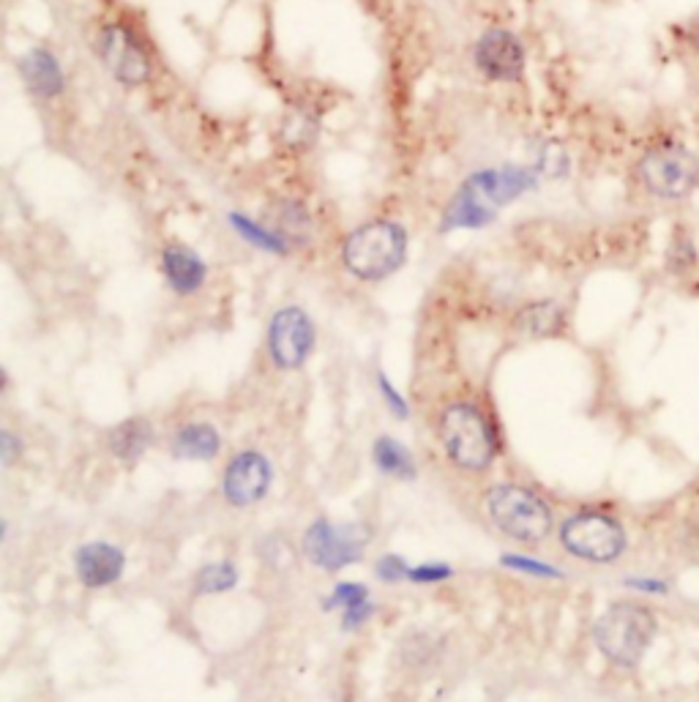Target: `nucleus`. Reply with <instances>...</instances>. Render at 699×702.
Wrapping results in <instances>:
<instances>
[{
	"label": "nucleus",
	"instance_id": "nucleus-1",
	"mask_svg": "<svg viewBox=\"0 0 699 702\" xmlns=\"http://www.w3.org/2000/svg\"><path fill=\"white\" fill-rule=\"evenodd\" d=\"M538 169L522 164L476 169L465 178L457 195L446 206L440 219V233L454 230H484L498 219L500 208L511 206L538 186Z\"/></svg>",
	"mask_w": 699,
	"mask_h": 702
},
{
	"label": "nucleus",
	"instance_id": "nucleus-2",
	"mask_svg": "<svg viewBox=\"0 0 699 702\" xmlns=\"http://www.w3.org/2000/svg\"><path fill=\"white\" fill-rule=\"evenodd\" d=\"M634 178L642 195L656 202H689L699 195V154L680 140H658L634 162Z\"/></svg>",
	"mask_w": 699,
	"mask_h": 702
},
{
	"label": "nucleus",
	"instance_id": "nucleus-3",
	"mask_svg": "<svg viewBox=\"0 0 699 702\" xmlns=\"http://www.w3.org/2000/svg\"><path fill=\"white\" fill-rule=\"evenodd\" d=\"M656 634V610L645 602H634V599L610 604L593 626L596 648L607 661L623 670H634L642 665Z\"/></svg>",
	"mask_w": 699,
	"mask_h": 702
},
{
	"label": "nucleus",
	"instance_id": "nucleus-4",
	"mask_svg": "<svg viewBox=\"0 0 699 702\" xmlns=\"http://www.w3.org/2000/svg\"><path fill=\"white\" fill-rule=\"evenodd\" d=\"M411 235L394 219H374L345 238L342 265L358 282H383L405 265Z\"/></svg>",
	"mask_w": 699,
	"mask_h": 702
},
{
	"label": "nucleus",
	"instance_id": "nucleus-5",
	"mask_svg": "<svg viewBox=\"0 0 699 702\" xmlns=\"http://www.w3.org/2000/svg\"><path fill=\"white\" fill-rule=\"evenodd\" d=\"M440 440L454 465L484 470L498 454V438L490 418L470 402H454L440 416Z\"/></svg>",
	"mask_w": 699,
	"mask_h": 702
},
{
	"label": "nucleus",
	"instance_id": "nucleus-6",
	"mask_svg": "<svg viewBox=\"0 0 699 702\" xmlns=\"http://www.w3.org/2000/svg\"><path fill=\"white\" fill-rule=\"evenodd\" d=\"M492 523L503 530L505 536L525 545L544 541L553 530V508L547 506L542 495H536L527 486L500 484L494 486L487 497Z\"/></svg>",
	"mask_w": 699,
	"mask_h": 702
},
{
	"label": "nucleus",
	"instance_id": "nucleus-7",
	"mask_svg": "<svg viewBox=\"0 0 699 702\" xmlns=\"http://www.w3.org/2000/svg\"><path fill=\"white\" fill-rule=\"evenodd\" d=\"M560 541L574 558L596 566H610L623 558L629 547V534L615 514L585 512L571 514L560 528Z\"/></svg>",
	"mask_w": 699,
	"mask_h": 702
},
{
	"label": "nucleus",
	"instance_id": "nucleus-8",
	"mask_svg": "<svg viewBox=\"0 0 699 702\" xmlns=\"http://www.w3.org/2000/svg\"><path fill=\"white\" fill-rule=\"evenodd\" d=\"M369 545V534L363 525H342L331 519H317L304 536V552L315 566L326 571H339L345 566L358 563Z\"/></svg>",
	"mask_w": 699,
	"mask_h": 702
},
{
	"label": "nucleus",
	"instance_id": "nucleus-9",
	"mask_svg": "<svg viewBox=\"0 0 699 702\" xmlns=\"http://www.w3.org/2000/svg\"><path fill=\"white\" fill-rule=\"evenodd\" d=\"M99 55L105 69L127 88H138L145 85L153 75L151 58H148L145 47L138 39L132 28L121 25V22H110L101 28L99 33Z\"/></svg>",
	"mask_w": 699,
	"mask_h": 702
},
{
	"label": "nucleus",
	"instance_id": "nucleus-10",
	"mask_svg": "<svg viewBox=\"0 0 699 702\" xmlns=\"http://www.w3.org/2000/svg\"><path fill=\"white\" fill-rule=\"evenodd\" d=\"M317 331L301 307H282L269 322V353L280 370H301L315 350Z\"/></svg>",
	"mask_w": 699,
	"mask_h": 702
},
{
	"label": "nucleus",
	"instance_id": "nucleus-11",
	"mask_svg": "<svg viewBox=\"0 0 699 702\" xmlns=\"http://www.w3.org/2000/svg\"><path fill=\"white\" fill-rule=\"evenodd\" d=\"M473 64L492 83H520L525 75L527 53L520 36L505 28L481 33L473 47Z\"/></svg>",
	"mask_w": 699,
	"mask_h": 702
},
{
	"label": "nucleus",
	"instance_id": "nucleus-12",
	"mask_svg": "<svg viewBox=\"0 0 699 702\" xmlns=\"http://www.w3.org/2000/svg\"><path fill=\"white\" fill-rule=\"evenodd\" d=\"M271 479H274L271 462L258 451H243V454L232 457L225 470V497L238 508L252 506V503L263 501Z\"/></svg>",
	"mask_w": 699,
	"mask_h": 702
},
{
	"label": "nucleus",
	"instance_id": "nucleus-13",
	"mask_svg": "<svg viewBox=\"0 0 699 702\" xmlns=\"http://www.w3.org/2000/svg\"><path fill=\"white\" fill-rule=\"evenodd\" d=\"M159 268H162L164 282H167V287L175 296H195V293H200L208 282L206 260H203L195 249L178 241L167 243V246L162 249V263H159Z\"/></svg>",
	"mask_w": 699,
	"mask_h": 702
},
{
	"label": "nucleus",
	"instance_id": "nucleus-14",
	"mask_svg": "<svg viewBox=\"0 0 699 702\" xmlns=\"http://www.w3.org/2000/svg\"><path fill=\"white\" fill-rule=\"evenodd\" d=\"M74 569H77L83 585L105 588L121 580L123 569H127V555H123V549L107 545V541H90V545L77 549Z\"/></svg>",
	"mask_w": 699,
	"mask_h": 702
},
{
	"label": "nucleus",
	"instance_id": "nucleus-15",
	"mask_svg": "<svg viewBox=\"0 0 699 702\" xmlns=\"http://www.w3.org/2000/svg\"><path fill=\"white\" fill-rule=\"evenodd\" d=\"M20 75L25 79L28 90L39 99L50 101L58 99L66 90V75L61 61L55 58L53 50L47 47H31L20 58Z\"/></svg>",
	"mask_w": 699,
	"mask_h": 702
},
{
	"label": "nucleus",
	"instance_id": "nucleus-16",
	"mask_svg": "<svg viewBox=\"0 0 699 702\" xmlns=\"http://www.w3.org/2000/svg\"><path fill=\"white\" fill-rule=\"evenodd\" d=\"M516 331L525 333L531 339H553L560 337L568 326L566 309L560 307L553 298H542V301H533L527 307L520 309L514 320Z\"/></svg>",
	"mask_w": 699,
	"mask_h": 702
},
{
	"label": "nucleus",
	"instance_id": "nucleus-17",
	"mask_svg": "<svg viewBox=\"0 0 699 702\" xmlns=\"http://www.w3.org/2000/svg\"><path fill=\"white\" fill-rule=\"evenodd\" d=\"M664 265L678 279L695 276L699 271V243L689 224L678 222L673 228V233L667 238V249H664Z\"/></svg>",
	"mask_w": 699,
	"mask_h": 702
},
{
	"label": "nucleus",
	"instance_id": "nucleus-18",
	"mask_svg": "<svg viewBox=\"0 0 699 702\" xmlns=\"http://www.w3.org/2000/svg\"><path fill=\"white\" fill-rule=\"evenodd\" d=\"M221 449V438L210 424H189L173 440V454L178 460H214Z\"/></svg>",
	"mask_w": 699,
	"mask_h": 702
},
{
	"label": "nucleus",
	"instance_id": "nucleus-19",
	"mask_svg": "<svg viewBox=\"0 0 699 702\" xmlns=\"http://www.w3.org/2000/svg\"><path fill=\"white\" fill-rule=\"evenodd\" d=\"M153 443V427L145 418H129L110 432V451L123 462H138Z\"/></svg>",
	"mask_w": 699,
	"mask_h": 702
},
{
	"label": "nucleus",
	"instance_id": "nucleus-20",
	"mask_svg": "<svg viewBox=\"0 0 699 702\" xmlns=\"http://www.w3.org/2000/svg\"><path fill=\"white\" fill-rule=\"evenodd\" d=\"M227 222H230L232 233L241 238V241H247L249 246L260 249V252L276 254V257H282V254L290 252V243L284 241L274 228H265V224H260L258 219L247 217V213L232 211L230 217H227Z\"/></svg>",
	"mask_w": 699,
	"mask_h": 702
},
{
	"label": "nucleus",
	"instance_id": "nucleus-21",
	"mask_svg": "<svg viewBox=\"0 0 699 702\" xmlns=\"http://www.w3.org/2000/svg\"><path fill=\"white\" fill-rule=\"evenodd\" d=\"M274 230L287 243H309L315 235V222L304 202L282 200L274 213Z\"/></svg>",
	"mask_w": 699,
	"mask_h": 702
},
{
	"label": "nucleus",
	"instance_id": "nucleus-22",
	"mask_svg": "<svg viewBox=\"0 0 699 702\" xmlns=\"http://www.w3.org/2000/svg\"><path fill=\"white\" fill-rule=\"evenodd\" d=\"M374 465L383 470L385 475H396L402 481L416 479V462H413L411 451L394 438H380L372 449Z\"/></svg>",
	"mask_w": 699,
	"mask_h": 702
},
{
	"label": "nucleus",
	"instance_id": "nucleus-23",
	"mask_svg": "<svg viewBox=\"0 0 699 702\" xmlns=\"http://www.w3.org/2000/svg\"><path fill=\"white\" fill-rule=\"evenodd\" d=\"M317 132H320V127H317V118H312L309 112H304V110L290 112V116L282 121L284 143H287L290 149H295V151H309L312 145L317 143Z\"/></svg>",
	"mask_w": 699,
	"mask_h": 702
},
{
	"label": "nucleus",
	"instance_id": "nucleus-24",
	"mask_svg": "<svg viewBox=\"0 0 699 702\" xmlns=\"http://www.w3.org/2000/svg\"><path fill=\"white\" fill-rule=\"evenodd\" d=\"M238 571L236 566L221 560V563H210L197 574V593H225L236 588Z\"/></svg>",
	"mask_w": 699,
	"mask_h": 702
},
{
	"label": "nucleus",
	"instance_id": "nucleus-25",
	"mask_svg": "<svg viewBox=\"0 0 699 702\" xmlns=\"http://www.w3.org/2000/svg\"><path fill=\"white\" fill-rule=\"evenodd\" d=\"M500 563H503L505 569H511V571H522V574H527V577H542V580H560L563 577V571L555 569V566L542 563V560L525 558V555H503V558H500Z\"/></svg>",
	"mask_w": 699,
	"mask_h": 702
},
{
	"label": "nucleus",
	"instance_id": "nucleus-26",
	"mask_svg": "<svg viewBox=\"0 0 699 702\" xmlns=\"http://www.w3.org/2000/svg\"><path fill=\"white\" fill-rule=\"evenodd\" d=\"M363 602H369V591L361 585V582H342V585H337V591L328 596V602L323 604V607L326 610H352Z\"/></svg>",
	"mask_w": 699,
	"mask_h": 702
},
{
	"label": "nucleus",
	"instance_id": "nucleus-27",
	"mask_svg": "<svg viewBox=\"0 0 699 702\" xmlns=\"http://www.w3.org/2000/svg\"><path fill=\"white\" fill-rule=\"evenodd\" d=\"M536 169L538 173L553 175V178H563V175H568V169H571V158H568L566 149H560V145H544Z\"/></svg>",
	"mask_w": 699,
	"mask_h": 702
},
{
	"label": "nucleus",
	"instance_id": "nucleus-28",
	"mask_svg": "<svg viewBox=\"0 0 699 702\" xmlns=\"http://www.w3.org/2000/svg\"><path fill=\"white\" fill-rule=\"evenodd\" d=\"M407 574H411V569H407V563L400 558V555H383V558L378 560V577H380V580L400 582V580H405Z\"/></svg>",
	"mask_w": 699,
	"mask_h": 702
},
{
	"label": "nucleus",
	"instance_id": "nucleus-29",
	"mask_svg": "<svg viewBox=\"0 0 699 702\" xmlns=\"http://www.w3.org/2000/svg\"><path fill=\"white\" fill-rule=\"evenodd\" d=\"M626 588L640 596H667L669 593V582L658 580V577H629Z\"/></svg>",
	"mask_w": 699,
	"mask_h": 702
},
{
	"label": "nucleus",
	"instance_id": "nucleus-30",
	"mask_svg": "<svg viewBox=\"0 0 699 702\" xmlns=\"http://www.w3.org/2000/svg\"><path fill=\"white\" fill-rule=\"evenodd\" d=\"M675 31H678V42H684L686 50H689L695 58H699V11L697 14L686 17L684 22H678Z\"/></svg>",
	"mask_w": 699,
	"mask_h": 702
},
{
	"label": "nucleus",
	"instance_id": "nucleus-31",
	"mask_svg": "<svg viewBox=\"0 0 699 702\" xmlns=\"http://www.w3.org/2000/svg\"><path fill=\"white\" fill-rule=\"evenodd\" d=\"M378 386H380V394L385 396V405L391 407V413H394L396 418H407V402L402 399L400 391L391 386V381L385 377V372H378Z\"/></svg>",
	"mask_w": 699,
	"mask_h": 702
},
{
	"label": "nucleus",
	"instance_id": "nucleus-32",
	"mask_svg": "<svg viewBox=\"0 0 699 702\" xmlns=\"http://www.w3.org/2000/svg\"><path fill=\"white\" fill-rule=\"evenodd\" d=\"M451 574H454L451 566H446V563H426V566H418V569H411L407 580H413V582H440V580H448Z\"/></svg>",
	"mask_w": 699,
	"mask_h": 702
},
{
	"label": "nucleus",
	"instance_id": "nucleus-33",
	"mask_svg": "<svg viewBox=\"0 0 699 702\" xmlns=\"http://www.w3.org/2000/svg\"><path fill=\"white\" fill-rule=\"evenodd\" d=\"M372 613H374V607L369 602L358 604V607H352V610H345V624L342 626L348 628V632H350V628H358Z\"/></svg>",
	"mask_w": 699,
	"mask_h": 702
},
{
	"label": "nucleus",
	"instance_id": "nucleus-34",
	"mask_svg": "<svg viewBox=\"0 0 699 702\" xmlns=\"http://www.w3.org/2000/svg\"><path fill=\"white\" fill-rule=\"evenodd\" d=\"M20 451H22V446H20V440L14 438V435L11 432L0 435V460H3V465H11Z\"/></svg>",
	"mask_w": 699,
	"mask_h": 702
}]
</instances>
